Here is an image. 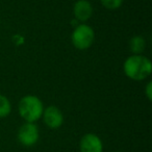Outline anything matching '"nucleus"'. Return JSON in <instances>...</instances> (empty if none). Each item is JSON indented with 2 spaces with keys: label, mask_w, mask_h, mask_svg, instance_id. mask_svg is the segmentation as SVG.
Segmentation results:
<instances>
[{
  "label": "nucleus",
  "mask_w": 152,
  "mask_h": 152,
  "mask_svg": "<svg viewBox=\"0 0 152 152\" xmlns=\"http://www.w3.org/2000/svg\"><path fill=\"white\" fill-rule=\"evenodd\" d=\"M124 73L132 80H144L151 74L152 64L149 58L143 55H131L124 63Z\"/></svg>",
  "instance_id": "1"
},
{
  "label": "nucleus",
  "mask_w": 152,
  "mask_h": 152,
  "mask_svg": "<svg viewBox=\"0 0 152 152\" xmlns=\"http://www.w3.org/2000/svg\"><path fill=\"white\" fill-rule=\"evenodd\" d=\"M18 110L21 118L25 120V122L34 123L42 118L44 106L37 96L27 95L20 100Z\"/></svg>",
  "instance_id": "2"
},
{
  "label": "nucleus",
  "mask_w": 152,
  "mask_h": 152,
  "mask_svg": "<svg viewBox=\"0 0 152 152\" xmlns=\"http://www.w3.org/2000/svg\"><path fill=\"white\" fill-rule=\"evenodd\" d=\"M95 40V34L92 27L87 24H80L74 29L72 34V43L75 48L79 50H86L93 45Z\"/></svg>",
  "instance_id": "3"
},
{
  "label": "nucleus",
  "mask_w": 152,
  "mask_h": 152,
  "mask_svg": "<svg viewBox=\"0 0 152 152\" xmlns=\"http://www.w3.org/2000/svg\"><path fill=\"white\" fill-rule=\"evenodd\" d=\"M18 141L24 147H32L40 139V131L34 123L25 122L18 130Z\"/></svg>",
  "instance_id": "4"
},
{
  "label": "nucleus",
  "mask_w": 152,
  "mask_h": 152,
  "mask_svg": "<svg viewBox=\"0 0 152 152\" xmlns=\"http://www.w3.org/2000/svg\"><path fill=\"white\" fill-rule=\"evenodd\" d=\"M80 152H103V143L95 133H86L79 142Z\"/></svg>",
  "instance_id": "5"
},
{
  "label": "nucleus",
  "mask_w": 152,
  "mask_h": 152,
  "mask_svg": "<svg viewBox=\"0 0 152 152\" xmlns=\"http://www.w3.org/2000/svg\"><path fill=\"white\" fill-rule=\"evenodd\" d=\"M43 119L44 123L47 127L50 129H57L63 125L64 123V116L63 113L56 106H48L43 112Z\"/></svg>",
  "instance_id": "6"
},
{
  "label": "nucleus",
  "mask_w": 152,
  "mask_h": 152,
  "mask_svg": "<svg viewBox=\"0 0 152 152\" xmlns=\"http://www.w3.org/2000/svg\"><path fill=\"white\" fill-rule=\"evenodd\" d=\"M74 16L81 22L88 21L93 15V7L88 0H78L74 4Z\"/></svg>",
  "instance_id": "7"
},
{
  "label": "nucleus",
  "mask_w": 152,
  "mask_h": 152,
  "mask_svg": "<svg viewBox=\"0 0 152 152\" xmlns=\"http://www.w3.org/2000/svg\"><path fill=\"white\" fill-rule=\"evenodd\" d=\"M129 46H130V49L134 54L139 55L140 53H142L144 50H145V40H144L142 37H133L132 39L129 42Z\"/></svg>",
  "instance_id": "8"
},
{
  "label": "nucleus",
  "mask_w": 152,
  "mask_h": 152,
  "mask_svg": "<svg viewBox=\"0 0 152 152\" xmlns=\"http://www.w3.org/2000/svg\"><path fill=\"white\" fill-rule=\"evenodd\" d=\"M12 110L10 100L5 96L0 95V118H7Z\"/></svg>",
  "instance_id": "9"
},
{
  "label": "nucleus",
  "mask_w": 152,
  "mask_h": 152,
  "mask_svg": "<svg viewBox=\"0 0 152 152\" xmlns=\"http://www.w3.org/2000/svg\"><path fill=\"white\" fill-rule=\"evenodd\" d=\"M100 2L102 3L105 9L107 10H117L121 7L123 0H100Z\"/></svg>",
  "instance_id": "10"
},
{
  "label": "nucleus",
  "mask_w": 152,
  "mask_h": 152,
  "mask_svg": "<svg viewBox=\"0 0 152 152\" xmlns=\"http://www.w3.org/2000/svg\"><path fill=\"white\" fill-rule=\"evenodd\" d=\"M146 96L148 100H152V83H149L146 87Z\"/></svg>",
  "instance_id": "11"
}]
</instances>
